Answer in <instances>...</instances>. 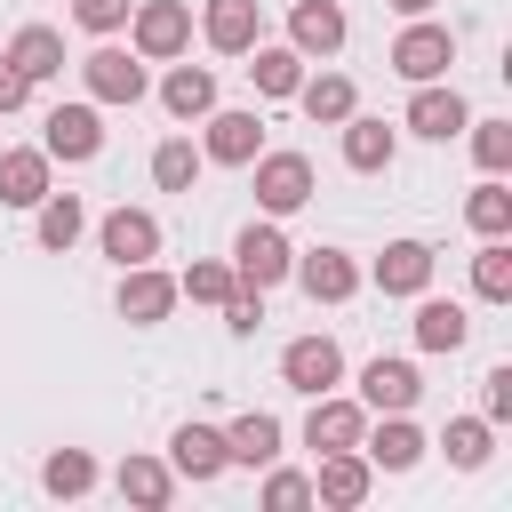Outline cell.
<instances>
[{"label":"cell","mask_w":512,"mask_h":512,"mask_svg":"<svg viewBox=\"0 0 512 512\" xmlns=\"http://www.w3.org/2000/svg\"><path fill=\"white\" fill-rule=\"evenodd\" d=\"M224 456H232V464H272V456H280V416L248 408V416L224 432Z\"/></svg>","instance_id":"27"},{"label":"cell","mask_w":512,"mask_h":512,"mask_svg":"<svg viewBox=\"0 0 512 512\" xmlns=\"http://www.w3.org/2000/svg\"><path fill=\"white\" fill-rule=\"evenodd\" d=\"M200 168H208V160H200V144H184V136H168V144L152 152V184H160V192H192Z\"/></svg>","instance_id":"31"},{"label":"cell","mask_w":512,"mask_h":512,"mask_svg":"<svg viewBox=\"0 0 512 512\" xmlns=\"http://www.w3.org/2000/svg\"><path fill=\"white\" fill-rule=\"evenodd\" d=\"M8 64H16L24 80H56V72H64V40H56L48 24H24V32L8 40Z\"/></svg>","instance_id":"25"},{"label":"cell","mask_w":512,"mask_h":512,"mask_svg":"<svg viewBox=\"0 0 512 512\" xmlns=\"http://www.w3.org/2000/svg\"><path fill=\"white\" fill-rule=\"evenodd\" d=\"M200 32H208L216 56H248L256 32H264V8H256V0H208V8H200Z\"/></svg>","instance_id":"13"},{"label":"cell","mask_w":512,"mask_h":512,"mask_svg":"<svg viewBox=\"0 0 512 512\" xmlns=\"http://www.w3.org/2000/svg\"><path fill=\"white\" fill-rule=\"evenodd\" d=\"M160 104H168L176 120H208V112H216V72H208V64H176V72L160 80Z\"/></svg>","instance_id":"22"},{"label":"cell","mask_w":512,"mask_h":512,"mask_svg":"<svg viewBox=\"0 0 512 512\" xmlns=\"http://www.w3.org/2000/svg\"><path fill=\"white\" fill-rule=\"evenodd\" d=\"M240 280H232V264H192L184 280H176V296H192V304H224Z\"/></svg>","instance_id":"37"},{"label":"cell","mask_w":512,"mask_h":512,"mask_svg":"<svg viewBox=\"0 0 512 512\" xmlns=\"http://www.w3.org/2000/svg\"><path fill=\"white\" fill-rule=\"evenodd\" d=\"M288 264H296V248L280 240V224H248L232 240V280L240 288H272V280H288Z\"/></svg>","instance_id":"6"},{"label":"cell","mask_w":512,"mask_h":512,"mask_svg":"<svg viewBox=\"0 0 512 512\" xmlns=\"http://www.w3.org/2000/svg\"><path fill=\"white\" fill-rule=\"evenodd\" d=\"M120 496L144 504V512H160V504L176 496V464H160V456H128V464H120Z\"/></svg>","instance_id":"28"},{"label":"cell","mask_w":512,"mask_h":512,"mask_svg":"<svg viewBox=\"0 0 512 512\" xmlns=\"http://www.w3.org/2000/svg\"><path fill=\"white\" fill-rule=\"evenodd\" d=\"M224 328H232V336H256V328H264V288H232V296H224Z\"/></svg>","instance_id":"38"},{"label":"cell","mask_w":512,"mask_h":512,"mask_svg":"<svg viewBox=\"0 0 512 512\" xmlns=\"http://www.w3.org/2000/svg\"><path fill=\"white\" fill-rule=\"evenodd\" d=\"M24 96H32V80H24V72H16V64H8V56H0V112H16V104H24Z\"/></svg>","instance_id":"42"},{"label":"cell","mask_w":512,"mask_h":512,"mask_svg":"<svg viewBox=\"0 0 512 512\" xmlns=\"http://www.w3.org/2000/svg\"><path fill=\"white\" fill-rule=\"evenodd\" d=\"M128 40L144 64H168L192 48V0H136L128 8Z\"/></svg>","instance_id":"1"},{"label":"cell","mask_w":512,"mask_h":512,"mask_svg":"<svg viewBox=\"0 0 512 512\" xmlns=\"http://www.w3.org/2000/svg\"><path fill=\"white\" fill-rule=\"evenodd\" d=\"M248 168H256V208L264 216H296L312 200V160L304 152H256Z\"/></svg>","instance_id":"2"},{"label":"cell","mask_w":512,"mask_h":512,"mask_svg":"<svg viewBox=\"0 0 512 512\" xmlns=\"http://www.w3.org/2000/svg\"><path fill=\"white\" fill-rule=\"evenodd\" d=\"M464 224L480 232V240H504L512 232V192L488 176V184H472V200H464Z\"/></svg>","instance_id":"32"},{"label":"cell","mask_w":512,"mask_h":512,"mask_svg":"<svg viewBox=\"0 0 512 512\" xmlns=\"http://www.w3.org/2000/svg\"><path fill=\"white\" fill-rule=\"evenodd\" d=\"M96 248H104L120 272H128V264H152V256H160V224H152L144 208H112V216L96 224Z\"/></svg>","instance_id":"8"},{"label":"cell","mask_w":512,"mask_h":512,"mask_svg":"<svg viewBox=\"0 0 512 512\" xmlns=\"http://www.w3.org/2000/svg\"><path fill=\"white\" fill-rule=\"evenodd\" d=\"M472 288H480L488 304H512V248H504V240H488V248L472 256Z\"/></svg>","instance_id":"35"},{"label":"cell","mask_w":512,"mask_h":512,"mask_svg":"<svg viewBox=\"0 0 512 512\" xmlns=\"http://www.w3.org/2000/svg\"><path fill=\"white\" fill-rule=\"evenodd\" d=\"M80 224H88V216H80V200H72V192H48V200H40V248H72V240H80Z\"/></svg>","instance_id":"34"},{"label":"cell","mask_w":512,"mask_h":512,"mask_svg":"<svg viewBox=\"0 0 512 512\" xmlns=\"http://www.w3.org/2000/svg\"><path fill=\"white\" fill-rule=\"evenodd\" d=\"M264 504H272V512H296V504H312V480H304V472H272V480H264Z\"/></svg>","instance_id":"40"},{"label":"cell","mask_w":512,"mask_h":512,"mask_svg":"<svg viewBox=\"0 0 512 512\" xmlns=\"http://www.w3.org/2000/svg\"><path fill=\"white\" fill-rule=\"evenodd\" d=\"M40 152L48 160H96L104 152V112L96 104H56L40 120Z\"/></svg>","instance_id":"5"},{"label":"cell","mask_w":512,"mask_h":512,"mask_svg":"<svg viewBox=\"0 0 512 512\" xmlns=\"http://www.w3.org/2000/svg\"><path fill=\"white\" fill-rule=\"evenodd\" d=\"M360 432H368V408L360 400H336V392H312V416H304V448H360Z\"/></svg>","instance_id":"11"},{"label":"cell","mask_w":512,"mask_h":512,"mask_svg":"<svg viewBox=\"0 0 512 512\" xmlns=\"http://www.w3.org/2000/svg\"><path fill=\"white\" fill-rule=\"evenodd\" d=\"M464 128H472V160L488 176H504L512 168V120H464Z\"/></svg>","instance_id":"36"},{"label":"cell","mask_w":512,"mask_h":512,"mask_svg":"<svg viewBox=\"0 0 512 512\" xmlns=\"http://www.w3.org/2000/svg\"><path fill=\"white\" fill-rule=\"evenodd\" d=\"M296 104H304V120H320V128H336L344 112H360V96H352L344 72H312V80H296Z\"/></svg>","instance_id":"24"},{"label":"cell","mask_w":512,"mask_h":512,"mask_svg":"<svg viewBox=\"0 0 512 512\" xmlns=\"http://www.w3.org/2000/svg\"><path fill=\"white\" fill-rule=\"evenodd\" d=\"M416 392H424V376H416L408 360H368V368H360V408H368V416H408Z\"/></svg>","instance_id":"10"},{"label":"cell","mask_w":512,"mask_h":512,"mask_svg":"<svg viewBox=\"0 0 512 512\" xmlns=\"http://www.w3.org/2000/svg\"><path fill=\"white\" fill-rule=\"evenodd\" d=\"M168 312H176V280L152 272V264H128V272H120V320H128V328H160Z\"/></svg>","instance_id":"9"},{"label":"cell","mask_w":512,"mask_h":512,"mask_svg":"<svg viewBox=\"0 0 512 512\" xmlns=\"http://www.w3.org/2000/svg\"><path fill=\"white\" fill-rule=\"evenodd\" d=\"M360 456H368V464H384V472H408V464L424 456V432H416L408 416H384L376 432H360Z\"/></svg>","instance_id":"23"},{"label":"cell","mask_w":512,"mask_h":512,"mask_svg":"<svg viewBox=\"0 0 512 512\" xmlns=\"http://www.w3.org/2000/svg\"><path fill=\"white\" fill-rule=\"evenodd\" d=\"M248 80H256V96H296L304 56L296 48H248Z\"/></svg>","instance_id":"29"},{"label":"cell","mask_w":512,"mask_h":512,"mask_svg":"<svg viewBox=\"0 0 512 512\" xmlns=\"http://www.w3.org/2000/svg\"><path fill=\"white\" fill-rule=\"evenodd\" d=\"M80 80H88V96H96V104H136V96L152 88L136 48H88V56H80Z\"/></svg>","instance_id":"4"},{"label":"cell","mask_w":512,"mask_h":512,"mask_svg":"<svg viewBox=\"0 0 512 512\" xmlns=\"http://www.w3.org/2000/svg\"><path fill=\"white\" fill-rule=\"evenodd\" d=\"M448 64H456V32H448V24L408 16V32L392 40V72H400V80H440Z\"/></svg>","instance_id":"3"},{"label":"cell","mask_w":512,"mask_h":512,"mask_svg":"<svg viewBox=\"0 0 512 512\" xmlns=\"http://www.w3.org/2000/svg\"><path fill=\"white\" fill-rule=\"evenodd\" d=\"M480 408H488V424L512 416V368H488V376H480Z\"/></svg>","instance_id":"41"},{"label":"cell","mask_w":512,"mask_h":512,"mask_svg":"<svg viewBox=\"0 0 512 512\" xmlns=\"http://www.w3.org/2000/svg\"><path fill=\"white\" fill-rule=\"evenodd\" d=\"M312 496H320V504H336V512L368 504V456H360V448H328V456H320V480H312Z\"/></svg>","instance_id":"18"},{"label":"cell","mask_w":512,"mask_h":512,"mask_svg":"<svg viewBox=\"0 0 512 512\" xmlns=\"http://www.w3.org/2000/svg\"><path fill=\"white\" fill-rule=\"evenodd\" d=\"M40 488H48V496H88V488H96V464H88L80 448H56V456L40 464Z\"/></svg>","instance_id":"33"},{"label":"cell","mask_w":512,"mask_h":512,"mask_svg":"<svg viewBox=\"0 0 512 512\" xmlns=\"http://www.w3.org/2000/svg\"><path fill=\"white\" fill-rule=\"evenodd\" d=\"M464 120H472V112H464V96H456V88H440V80H416V96H408V128H416V136L448 144Z\"/></svg>","instance_id":"17"},{"label":"cell","mask_w":512,"mask_h":512,"mask_svg":"<svg viewBox=\"0 0 512 512\" xmlns=\"http://www.w3.org/2000/svg\"><path fill=\"white\" fill-rule=\"evenodd\" d=\"M264 152V120L256 112H208V144H200V160H216V168H248Z\"/></svg>","instance_id":"12"},{"label":"cell","mask_w":512,"mask_h":512,"mask_svg":"<svg viewBox=\"0 0 512 512\" xmlns=\"http://www.w3.org/2000/svg\"><path fill=\"white\" fill-rule=\"evenodd\" d=\"M336 376H344V352H336V336H296L288 352H280V384L288 392H336Z\"/></svg>","instance_id":"7"},{"label":"cell","mask_w":512,"mask_h":512,"mask_svg":"<svg viewBox=\"0 0 512 512\" xmlns=\"http://www.w3.org/2000/svg\"><path fill=\"white\" fill-rule=\"evenodd\" d=\"M440 448H448V464H456V472H480V464H488V448H496V424H488V416H456V424L440 432Z\"/></svg>","instance_id":"30"},{"label":"cell","mask_w":512,"mask_h":512,"mask_svg":"<svg viewBox=\"0 0 512 512\" xmlns=\"http://www.w3.org/2000/svg\"><path fill=\"white\" fill-rule=\"evenodd\" d=\"M464 336H472L464 304H448V296H424V304H416V344H424V352H456Z\"/></svg>","instance_id":"26"},{"label":"cell","mask_w":512,"mask_h":512,"mask_svg":"<svg viewBox=\"0 0 512 512\" xmlns=\"http://www.w3.org/2000/svg\"><path fill=\"white\" fill-rule=\"evenodd\" d=\"M128 8H136V0H72L80 32H120V24H128Z\"/></svg>","instance_id":"39"},{"label":"cell","mask_w":512,"mask_h":512,"mask_svg":"<svg viewBox=\"0 0 512 512\" xmlns=\"http://www.w3.org/2000/svg\"><path fill=\"white\" fill-rule=\"evenodd\" d=\"M368 280H376L384 296H424V288H432V248H424V240H392V248L368 264Z\"/></svg>","instance_id":"15"},{"label":"cell","mask_w":512,"mask_h":512,"mask_svg":"<svg viewBox=\"0 0 512 512\" xmlns=\"http://www.w3.org/2000/svg\"><path fill=\"white\" fill-rule=\"evenodd\" d=\"M288 272L304 280V296H312V304H344V296L360 288V264H352L344 248H312V256H296Z\"/></svg>","instance_id":"16"},{"label":"cell","mask_w":512,"mask_h":512,"mask_svg":"<svg viewBox=\"0 0 512 512\" xmlns=\"http://www.w3.org/2000/svg\"><path fill=\"white\" fill-rule=\"evenodd\" d=\"M40 200H48V152L40 144L0 152V208H40Z\"/></svg>","instance_id":"19"},{"label":"cell","mask_w":512,"mask_h":512,"mask_svg":"<svg viewBox=\"0 0 512 512\" xmlns=\"http://www.w3.org/2000/svg\"><path fill=\"white\" fill-rule=\"evenodd\" d=\"M392 8H400V16H432V0H392Z\"/></svg>","instance_id":"43"},{"label":"cell","mask_w":512,"mask_h":512,"mask_svg":"<svg viewBox=\"0 0 512 512\" xmlns=\"http://www.w3.org/2000/svg\"><path fill=\"white\" fill-rule=\"evenodd\" d=\"M288 48L296 56H336L344 48V8L336 0H296L288 8Z\"/></svg>","instance_id":"14"},{"label":"cell","mask_w":512,"mask_h":512,"mask_svg":"<svg viewBox=\"0 0 512 512\" xmlns=\"http://www.w3.org/2000/svg\"><path fill=\"white\" fill-rule=\"evenodd\" d=\"M336 128H344V168H360V176L392 168V144H400V136H392L384 120H368V112H344Z\"/></svg>","instance_id":"21"},{"label":"cell","mask_w":512,"mask_h":512,"mask_svg":"<svg viewBox=\"0 0 512 512\" xmlns=\"http://www.w3.org/2000/svg\"><path fill=\"white\" fill-rule=\"evenodd\" d=\"M168 464H176L184 480H216L232 456H224V432H216V424H176V440H168Z\"/></svg>","instance_id":"20"}]
</instances>
